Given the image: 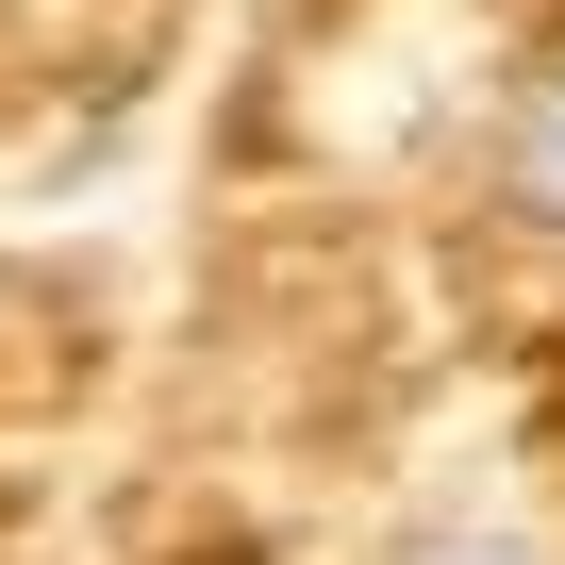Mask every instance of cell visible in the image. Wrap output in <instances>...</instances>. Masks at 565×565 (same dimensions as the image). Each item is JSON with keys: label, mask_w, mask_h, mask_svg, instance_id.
<instances>
[{"label": "cell", "mask_w": 565, "mask_h": 565, "mask_svg": "<svg viewBox=\"0 0 565 565\" xmlns=\"http://www.w3.org/2000/svg\"><path fill=\"white\" fill-rule=\"evenodd\" d=\"M449 565H548V548H515V532H482V548H449Z\"/></svg>", "instance_id": "7a4b0ae2"}, {"label": "cell", "mask_w": 565, "mask_h": 565, "mask_svg": "<svg viewBox=\"0 0 565 565\" xmlns=\"http://www.w3.org/2000/svg\"><path fill=\"white\" fill-rule=\"evenodd\" d=\"M482 183H499V216H515V233H548V249H565V51L499 100V167H482Z\"/></svg>", "instance_id": "6da1fadb"}]
</instances>
